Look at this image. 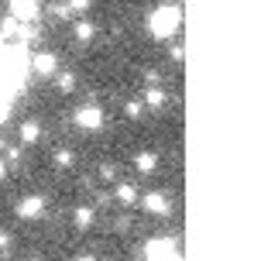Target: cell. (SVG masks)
<instances>
[{
  "label": "cell",
  "instance_id": "obj_1",
  "mask_svg": "<svg viewBox=\"0 0 261 261\" xmlns=\"http://www.w3.org/2000/svg\"><path fill=\"white\" fill-rule=\"evenodd\" d=\"M179 21H182V7H179V4H165V7H158V11L151 14L148 28H151L155 38H172V35L179 31Z\"/></svg>",
  "mask_w": 261,
  "mask_h": 261
},
{
  "label": "cell",
  "instance_id": "obj_2",
  "mask_svg": "<svg viewBox=\"0 0 261 261\" xmlns=\"http://www.w3.org/2000/svg\"><path fill=\"white\" fill-rule=\"evenodd\" d=\"M144 254H148V261H182L179 244H175L172 237H151L148 248H144Z\"/></svg>",
  "mask_w": 261,
  "mask_h": 261
},
{
  "label": "cell",
  "instance_id": "obj_3",
  "mask_svg": "<svg viewBox=\"0 0 261 261\" xmlns=\"http://www.w3.org/2000/svg\"><path fill=\"white\" fill-rule=\"evenodd\" d=\"M76 124L83 130H100V127H103V110H100V107H93V103L79 107V110H76Z\"/></svg>",
  "mask_w": 261,
  "mask_h": 261
},
{
  "label": "cell",
  "instance_id": "obj_4",
  "mask_svg": "<svg viewBox=\"0 0 261 261\" xmlns=\"http://www.w3.org/2000/svg\"><path fill=\"white\" fill-rule=\"evenodd\" d=\"M38 14H41V4H35V0H14L11 4V17L17 24H31Z\"/></svg>",
  "mask_w": 261,
  "mask_h": 261
},
{
  "label": "cell",
  "instance_id": "obj_5",
  "mask_svg": "<svg viewBox=\"0 0 261 261\" xmlns=\"http://www.w3.org/2000/svg\"><path fill=\"white\" fill-rule=\"evenodd\" d=\"M31 69L38 72V76H55V69H59V62H55V55L52 52H38L35 59H31Z\"/></svg>",
  "mask_w": 261,
  "mask_h": 261
},
{
  "label": "cell",
  "instance_id": "obj_6",
  "mask_svg": "<svg viewBox=\"0 0 261 261\" xmlns=\"http://www.w3.org/2000/svg\"><path fill=\"white\" fill-rule=\"evenodd\" d=\"M144 210L155 213V217H165V213H169V196L165 193H148L144 196Z\"/></svg>",
  "mask_w": 261,
  "mask_h": 261
},
{
  "label": "cell",
  "instance_id": "obj_7",
  "mask_svg": "<svg viewBox=\"0 0 261 261\" xmlns=\"http://www.w3.org/2000/svg\"><path fill=\"white\" fill-rule=\"evenodd\" d=\"M41 210H45V199H41V196H28V199H21L17 213H21L24 220H35V217H41Z\"/></svg>",
  "mask_w": 261,
  "mask_h": 261
},
{
  "label": "cell",
  "instance_id": "obj_8",
  "mask_svg": "<svg viewBox=\"0 0 261 261\" xmlns=\"http://www.w3.org/2000/svg\"><path fill=\"white\" fill-rule=\"evenodd\" d=\"M38 138H41V127L35 124V120H24V124H21V141H24V144H35Z\"/></svg>",
  "mask_w": 261,
  "mask_h": 261
},
{
  "label": "cell",
  "instance_id": "obj_9",
  "mask_svg": "<svg viewBox=\"0 0 261 261\" xmlns=\"http://www.w3.org/2000/svg\"><path fill=\"white\" fill-rule=\"evenodd\" d=\"M117 199L130 206V203H138V189H134L130 182H120V186H117Z\"/></svg>",
  "mask_w": 261,
  "mask_h": 261
},
{
  "label": "cell",
  "instance_id": "obj_10",
  "mask_svg": "<svg viewBox=\"0 0 261 261\" xmlns=\"http://www.w3.org/2000/svg\"><path fill=\"white\" fill-rule=\"evenodd\" d=\"M134 165H138L141 172H151L155 169V155H151V151H141V155L134 158Z\"/></svg>",
  "mask_w": 261,
  "mask_h": 261
},
{
  "label": "cell",
  "instance_id": "obj_11",
  "mask_svg": "<svg viewBox=\"0 0 261 261\" xmlns=\"http://www.w3.org/2000/svg\"><path fill=\"white\" fill-rule=\"evenodd\" d=\"M144 100H148V107H165V93H162V90H148Z\"/></svg>",
  "mask_w": 261,
  "mask_h": 261
},
{
  "label": "cell",
  "instance_id": "obj_12",
  "mask_svg": "<svg viewBox=\"0 0 261 261\" xmlns=\"http://www.w3.org/2000/svg\"><path fill=\"white\" fill-rule=\"evenodd\" d=\"M76 38H83V41L93 38V24L90 21H76Z\"/></svg>",
  "mask_w": 261,
  "mask_h": 261
},
{
  "label": "cell",
  "instance_id": "obj_13",
  "mask_svg": "<svg viewBox=\"0 0 261 261\" xmlns=\"http://www.w3.org/2000/svg\"><path fill=\"white\" fill-rule=\"evenodd\" d=\"M76 223H79V227H90V223H93V210H86V206L76 210Z\"/></svg>",
  "mask_w": 261,
  "mask_h": 261
},
{
  "label": "cell",
  "instance_id": "obj_14",
  "mask_svg": "<svg viewBox=\"0 0 261 261\" xmlns=\"http://www.w3.org/2000/svg\"><path fill=\"white\" fill-rule=\"evenodd\" d=\"M59 86H62V90L69 93V90H72V86H76V79L69 76V72H62V76H59Z\"/></svg>",
  "mask_w": 261,
  "mask_h": 261
},
{
  "label": "cell",
  "instance_id": "obj_15",
  "mask_svg": "<svg viewBox=\"0 0 261 261\" xmlns=\"http://www.w3.org/2000/svg\"><path fill=\"white\" fill-rule=\"evenodd\" d=\"M55 162H59V165H72V151H59Z\"/></svg>",
  "mask_w": 261,
  "mask_h": 261
},
{
  "label": "cell",
  "instance_id": "obj_16",
  "mask_svg": "<svg viewBox=\"0 0 261 261\" xmlns=\"http://www.w3.org/2000/svg\"><path fill=\"white\" fill-rule=\"evenodd\" d=\"M127 114H130V117H138V114H141V103H138V100H134V103H127Z\"/></svg>",
  "mask_w": 261,
  "mask_h": 261
},
{
  "label": "cell",
  "instance_id": "obj_17",
  "mask_svg": "<svg viewBox=\"0 0 261 261\" xmlns=\"http://www.w3.org/2000/svg\"><path fill=\"white\" fill-rule=\"evenodd\" d=\"M0 248H11V234H4V230H0Z\"/></svg>",
  "mask_w": 261,
  "mask_h": 261
},
{
  "label": "cell",
  "instance_id": "obj_18",
  "mask_svg": "<svg viewBox=\"0 0 261 261\" xmlns=\"http://www.w3.org/2000/svg\"><path fill=\"white\" fill-rule=\"evenodd\" d=\"M4 175H7V165H4V162H0V179H4Z\"/></svg>",
  "mask_w": 261,
  "mask_h": 261
},
{
  "label": "cell",
  "instance_id": "obj_19",
  "mask_svg": "<svg viewBox=\"0 0 261 261\" xmlns=\"http://www.w3.org/2000/svg\"><path fill=\"white\" fill-rule=\"evenodd\" d=\"M79 261H93V258H79Z\"/></svg>",
  "mask_w": 261,
  "mask_h": 261
}]
</instances>
